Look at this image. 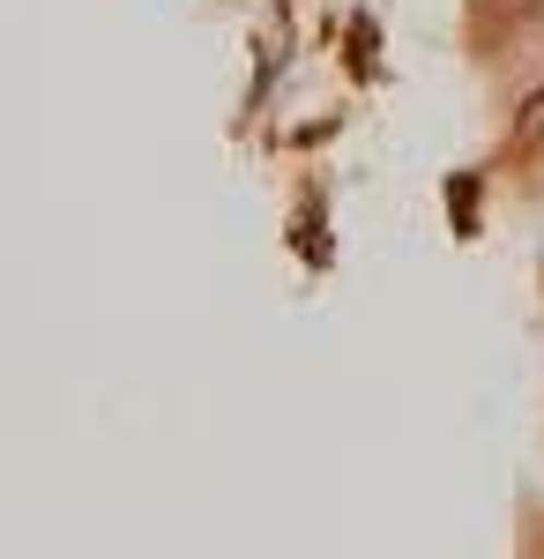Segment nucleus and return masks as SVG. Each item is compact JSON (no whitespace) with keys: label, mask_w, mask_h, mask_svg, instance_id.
Here are the masks:
<instances>
[]
</instances>
